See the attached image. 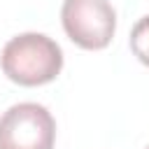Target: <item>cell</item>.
I'll return each instance as SVG.
<instances>
[{
	"instance_id": "5",
	"label": "cell",
	"mask_w": 149,
	"mask_h": 149,
	"mask_svg": "<svg viewBox=\"0 0 149 149\" xmlns=\"http://www.w3.org/2000/svg\"><path fill=\"white\" fill-rule=\"evenodd\" d=\"M147 149H149V147H147Z\"/></svg>"
},
{
	"instance_id": "4",
	"label": "cell",
	"mask_w": 149,
	"mask_h": 149,
	"mask_svg": "<svg viewBox=\"0 0 149 149\" xmlns=\"http://www.w3.org/2000/svg\"><path fill=\"white\" fill-rule=\"evenodd\" d=\"M130 49L140 63L149 68V14L142 16L130 30Z\"/></svg>"
},
{
	"instance_id": "1",
	"label": "cell",
	"mask_w": 149,
	"mask_h": 149,
	"mask_svg": "<svg viewBox=\"0 0 149 149\" xmlns=\"http://www.w3.org/2000/svg\"><path fill=\"white\" fill-rule=\"evenodd\" d=\"M0 65L7 79L14 84L42 86L58 77L63 68V51L51 37L42 33H21L5 44Z\"/></svg>"
},
{
	"instance_id": "2",
	"label": "cell",
	"mask_w": 149,
	"mask_h": 149,
	"mask_svg": "<svg viewBox=\"0 0 149 149\" xmlns=\"http://www.w3.org/2000/svg\"><path fill=\"white\" fill-rule=\"evenodd\" d=\"M65 35L81 49H105L116 30V12L107 0H65L61 7Z\"/></svg>"
},
{
	"instance_id": "3",
	"label": "cell",
	"mask_w": 149,
	"mask_h": 149,
	"mask_svg": "<svg viewBox=\"0 0 149 149\" xmlns=\"http://www.w3.org/2000/svg\"><path fill=\"white\" fill-rule=\"evenodd\" d=\"M56 121L44 105L19 102L0 116V149H54Z\"/></svg>"
}]
</instances>
